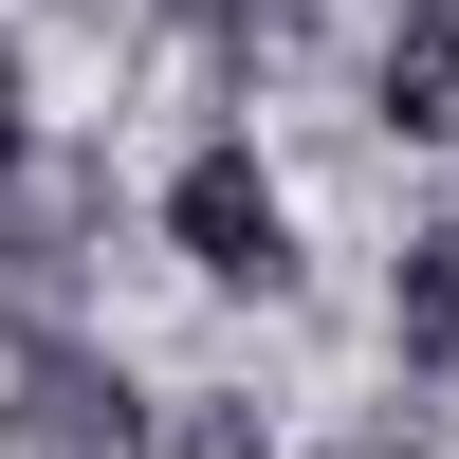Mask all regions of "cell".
Listing matches in <instances>:
<instances>
[{
    "label": "cell",
    "instance_id": "7",
    "mask_svg": "<svg viewBox=\"0 0 459 459\" xmlns=\"http://www.w3.org/2000/svg\"><path fill=\"white\" fill-rule=\"evenodd\" d=\"M19 110H37V74H19V37H0V184H19V147H37Z\"/></svg>",
    "mask_w": 459,
    "mask_h": 459
},
{
    "label": "cell",
    "instance_id": "4",
    "mask_svg": "<svg viewBox=\"0 0 459 459\" xmlns=\"http://www.w3.org/2000/svg\"><path fill=\"white\" fill-rule=\"evenodd\" d=\"M386 331H404V368H423V386H459V221H423V239H404Z\"/></svg>",
    "mask_w": 459,
    "mask_h": 459
},
{
    "label": "cell",
    "instance_id": "2",
    "mask_svg": "<svg viewBox=\"0 0 459 459\" xmlns=\"http://www.w3.org/2000/svg\"><path fill=\"white\" fill-rule=\"evenodd\" d=\"M166 239H184V276H221V294H276L294 276V221H276V166H257V147H184Z\"/></svg>",
    "mask_w": 459,
    "mask_h": 459
},
{
    "label": "cell",
    "instance_id": "5",
    "mask_svg": "<svg viewBox=\"0 0 459 459\" xmlns=\"http://www.w3.org/2000/svg\"><path fill=\"white\" fill-rule=\"evenodd\" d=\"M74 239H92V166H37V184H19V294H56Z\"/></svg>",
    "mask_w": 459,
    "mask_h": 459
},
{
    "label": "cell",
    "instance_id": "3",
    "mask_svg": "<svg viewBox=\"0 0 459 459\" xmlns=\"http://www.w3.org/2000/svg\"><path fill=\"white\" fill-rule=\"evenodd\" d=\"M368 92H386L404 147H459V0H404V37H386V74H368Z\"/></svg>",
    "mask_w": 459,
    "mask_h": 459
},
{
    "label": "cell",
    "instance_id": "1",
    "mask_svg": "<svg viewBox=\"0 0 459 459\" xmlns=\"http://www.w3.org/2000/svg\"><path fill=\"white\" fill-rule=\"evenodd\" d=\"M19 459H166V423H147V386L92 350V331L37 313L19 331Z\"/></svg>",
    "mask_w": 459,
    "mask_h": 459
},
{
    "label": "cell",
    "instance_id": "6",
    "mask_svg": "<svg viewBox=\"0 0 459 459\" xmlns=\"http://www.w3.org/2000/svg\"><path fill=\"white\" fill-rule=\"evenodd\" d=\"M166 459H276V404H239V386L166 404Z\"/></svg>",
    "mask_w": 459,
    "mask_h": 459
}]
</instances>
